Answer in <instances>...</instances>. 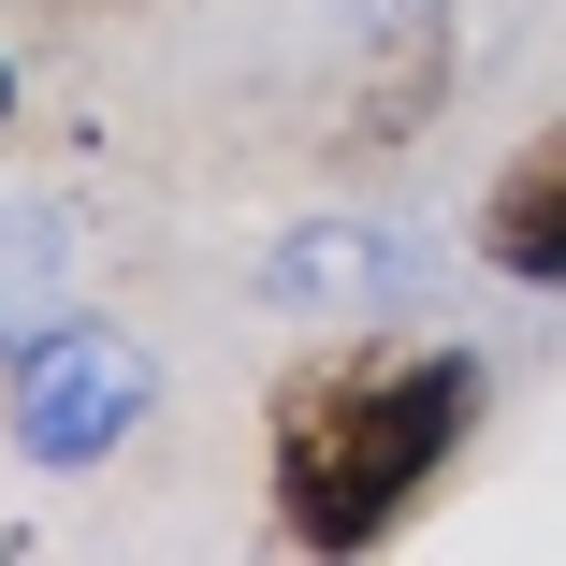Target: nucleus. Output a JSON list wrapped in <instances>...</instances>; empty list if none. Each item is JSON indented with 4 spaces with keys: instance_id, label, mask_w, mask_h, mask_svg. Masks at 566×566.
<instances>
[{
    "instance_id": "obj_1",
    "label": "nucleus",
    "mask_w": 566,
    "mask_h": 566,
    "mask_svg": "<svg viewBox=\"0 0 566 566\" xmlns=\"http://www.w3.org/2000/svg\"><path fill=\"white\" fill-rule=\"evenodd\" d=\"M494 378L480 349H305L262 407V494L291 552H378L436 480L450 450L480 436Z\"/></svg>"
},
{
    "instance_id": "obj_2",
    "label": "nucleus",
    "mask_w": 566,
    "mask_h": 566,
    "mask_svg": "<svg viewBox=\"0 0 566 566\" xmlns=\"http://www.w3.org/2000/svg\"><path fill=\"white\" fill-rule=\"evenodd\" d=\"M160 407V364L132 349L117 319H59V334H30L15 349V450L30 465H117V436Z\"/></svg>"
},
{
    "instance_id": "obj_3",
    "label": "nucleus",
    "mask_w": 566,
    "mask_h": 566,
    "mask_svg": "<svg viewBox=\"0 0 566 566\" xmlns=\"http://www.w3.org/2000/svg\"><path fill=\"white\" fill-rule=\"evenodd\" d=\"M465 248H480L509 291H552V305H566V117L523 132V146L494 160V189H480V218H465Z\"/></svg>"
},
{
    "instance_id": "obj_4",
    "label": "nucleus",
    "mask_w": 566,
    "mask_h": 566,
    "mask_svg": "<svg viewBox=\"0 0 566 566\" xmlns=\"http://www.w3.org/2000/svg\"><path fill=\"white\" fill-rule=\"evenodd\" d=\"M436 73H450V15H407V44L364 73V102H349V132L364 146H407L421 132V102H436Z\"/></svg>"
},
{
    "instance_id": "obj_5",
    "label": "nucleus",
    "mask_w": 566,
    "mask_h": 566,
    "mask_svg": "<svg viewBox=\"0 0 566 566\" xmlns=\"http://www.w3.org/2000/svg\"><path fill=\"white\" fill-rule=\"evenodd\" d=\"M0 132H15V73H0Z\"/></svg>"
}]
</instances>
